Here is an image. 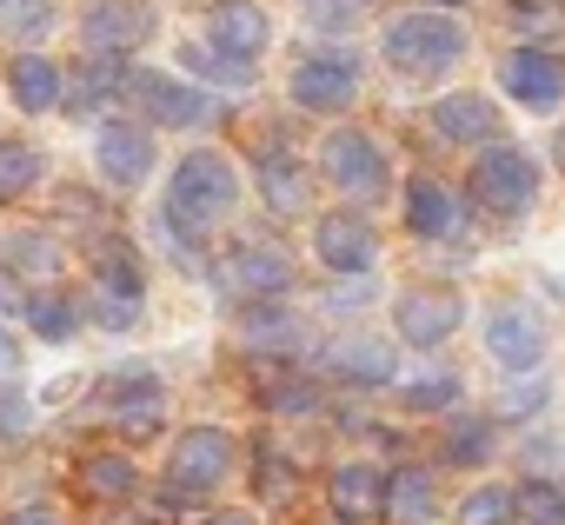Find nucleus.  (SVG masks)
I'll return each mask as SVG.
<instances>
[{
	"label": "nucleus",
	"mask_w": 565,
	"mask_h": 525,
	"mask_svg": "<svg viewBox=\"0 0 565 525\" xmlns=\"http://www.w3.org/2000/svg\"><path fill=\"white\" fill-rule=\"evenodd\" d=\"M0 373H14V340L0 333Z\"/></svg>",
	"instance_id": "obj_44"
},
{
	"label": "nucleus",
	"mask_w": 565,
	"mask_h": 525,
	"mask_svg": "<svg viewBox=\"0 0 565 525\" xmlns=\"http://www.w3.org/2000/svg\"><path fill=\"white\" fill-rule=\"evenodd\" d=\"M406 226L426 233V239H433V233H452V226H459V200H452L439 180H413V186H406Z\"/></svg>",
	"instance_id": "obj_17"
},
{
	"label": "nucleus",
	"mask_w": 565,
	"mask_h": 525,
	"mask_svg": "<svg viewBox=\"0 0 565 525\" xmlns=\"http://www.w3.org/2000/svg\"><path fill=\"white\" fill-rule=\"evenodd\" d=\"M459 525H512V492H499V485L472 492V499L459 505Z\"/></svg>",
	"instance_id": "obj_30"
},
{
	"label": "nucleus",
	"mask_w": 565,
	"mask_h": 525,
	"mask_svg": "<svg viewBox=\"0 0 565 525\" xmlns=\"http://www.w3.org/2000/svg\"><path fill=\"white\" fill-rule=\"evenodd\" d=\"M206 525H253L246 512H220V518H206Z\"/></svg>",
	"instance_id": "obj_45"
},
{
	"label": "nucleus",
	"mask_w": 565,
	"mask_h": 525,
	"mask_svg": "<svg viewBox=\"0 0 565 525\" xmlns=\"http://www.w3.org/2000/svg\"><path fill=\"white\" fill-rule=\"evenodd\" d=\"M8 81H14V100H21L28 114H47V107H61V67H54V61H41V54H21Z\"/></svg>",
	"instance_id": "obj_18"
},
{
	"label": "nucleus",
	"mask_w": 565,
	"mask_h": 525,
	"mask_svg": "<svg viewBox=\"0 0 565 525\" xmlns=\"http://www.w3.org/2000/svg\"><path fill=\"white\" fill-rule=\"evenodd\" d=\"M459 293H446V287H413L406 300H399V333H406V346H439L452 326H459Z\"/></svg>",
	"instance_id": "obj_12"
},
{
	"label": "nucleus",
	"mask_w": 565,
	"mask_h": 525,
	"mask_svg": "<svg viewBox=\"0 0 565 525\" xmlns=\"http://www.w3.org/2000/svg\"><path fill=\"white\" fill-rule=\"evenodd\" d=\"M539 406H545V386H539V379H525V386H505V399H499V413H505V419H532Z\"/></svg>",
	"instance_id": "obj_36"
},
{
	"label": "nucleus",
	"mask_w": 565,
	"mask_h": 525,
	"mask_svg": "<svg viewBox=\"0 0 565 525\" xmlns=\"http://www.w3.org/2000/svg\"><path fill=\"white\" fill-rule=\"evenodd\" d=\"M127 525H160V518H127Z\"/></svg>",
	"instance_id": "obj_46"
},
{
	"label": "nucleus",
	"mask_w": 565,
	"mask_h": 525,
	"mask_svg": "<svg viewBox=\"0 0 565 525\" xmlns=\"http://www.w3.org/2000/svg\"><path fill=\"white\" fill-rule=\"evenodd\" d=\"M446 452H452L459 465H479V459H492V426H486V419H466V426H452Z\"/></svg>",
	"instance_id": "obj_32"
},
{
	"label": "nucleus",
	"mask_w": 565,
	"mask_h": 525,
	"mask_svg": "<svg viewBox=\"0 0 565 525\" xmlns=\"http://www.w3.org/2000/svg\"><path fill=\"white\" fill-rule=\"evenodd\" d=\"M41 180V153L28 140H0V200H21Z\"/></svg>",
	"instance_id": "obj_26"
},
{
	"label": "nucleus",
	"mask_w": 565,
	"mask_h": 525,
	"mask_svg": "<svg viewBox=\"0 0 565 525\" xmlns=\"http://www.w3.org/2000/svg\"><path fill=\"white\" fill-rule=\"evenodd\" d=\"M499 81H505V94L525 100V107H558V100H565V67H558L545 47H519V54H505Z\"/></svg>",
	"instance_id": "obj_9"
},
{
	"label": "nucleus",
	"mask_w": 565,
	"mask_h": 525,
	"mask_svg": "<svg viewBox=\"0 0 565 525\" xmlns=\"http://www.w3.org/2000/svg\"><path fill=\"white\" fill-rule=\"evenodd\" d=\"M439 8H459V0H439Z\"/></svg>",
	"instance_id": "obj_47"
},
{
	"label": "nucleus",
	"mask_w": 565,
	"mask_h": 525,
	"mask_svg": "<svg viewBox=\"0 0 565 525\" xmlns=\"http://www.w3.org/2000/svg\"><path fill=\"white\" fill-rule=\"evenodd\" d=\"M233 200H239L233 167H226L220 153H186V160H180V173H173V193H167V219L200 233V226H213Z\"/></svg>",
	"instance_id": "obj_2"
},
{
	"label": "nucleus",
	"mask_w": 565,
	"mask_h": 525,
	"mask_svg": "<svg viewBox=\"0 0 565 525\" xmlns=\"http://www.w3.org/2000/svg\"><path fill=\"white\" fill-rule=\"evenodd\" d=\"M81 485H87L94 499H127V492L140 485V472H134L127 452H94V459L81 465Z\"/></svg>",
	"instance_id": "obj_24"
},
{
	"label": "nucleus",
	"mask_w": 565,
	"mask_h": 525,
	"mask_svg": "<svg viewBox=\"0 0 565 525\" xmlns=\"http://www.w3.org/2000/svg\"><path fill=\"white\" fill-rule=\"evenodd\" d=\"M266 406H279V413H313V406H320V393L287 379V386H266Z\"/></svg>",
	"instance_id": "obj_37"
},
{
	"label": "nucleus",
	"mask_w": 565,
	"mask_h": 525,
	"mask_svg": "<svg viewBox=\"0 0 565 525\" xmlns=\"http://www.w3.org/2000/svg\"><path fill=\"white\" fill-rule=\"evenodd\" d=\"M8 525H61V518H54V512H47V505H28V512H14V518H8Z\"/></svg>",
	"instance_id": "obj_42"
},
{
	"label": "nucleus",
	"mask_w": 565,
	"mask_h": 525,
	"mask_svg": "<svg viewBox=\"0 0 565 525\" xmlns=\"http://www.w3.org/2000/svg\"><path fill=\"white\" fill-rule=\"evenodd\" d=\"M120 87H127V74H120L114 61H81V74H74V87H61V100H67L74 114H87V107L114 100Z\"/></svg>",
	"instance_id": "obj_21"
},
{
	"label": "nucleus",
	"mask_w": 565,
	"mask_h": 525,
	"mask_svg": "<svg viewBox=\"0 0 565 525\" xmlns=\"http://www.w3.org/2000/svg\"><path fill=\"white\" fill-rule=\"evenodd\" d=\"M433 127H439V140H486V133H499V114L479 94H446L433 107Z\"/></svg>",
	"instance_id": "obj_16"
},
{
	"label": "nucleus",
	"mask_w": 565,
	"mask_h": 525,
	"mask_svg": "<svg viewBox=\"0 0 565 525\" xmlns=\"http://www.w3.org/2000/svg\"><path fill=\"white\" fill-rule=\"evenodd\" d=\"M327 173H333V186H347L360 200H380L386 193V153L366 133H333L327 140Z\"/></svg>",
	"instance_id": "obj_8"
},
{
	"label": "nucleus",
	"mask_w": 565,
	"mask_h": 525,
	"mask_svg": "<svg viewBox=\"0 0 565 525\" xmlns=\"http://www.w3.org/2000/svg\"><path fill=\"white\" fill-rule=\"evenodd\" d=\"M120 94H127L153 127H206V120H220V107H213L193 81H173V74H153V67L127 74Z\"/></svg>",
	"instance_id": "obj_3"
},
{
	"label": "nucleus",
	"mask_w": 565,
	"mask_h": 525,
	"mask_svg": "<svg viewBox=\"0 0 565 525\" xmlns=\"http://www.w3.org/2000/svg\"><path fill=\"white\" fill-rule=\"evenodd\" d=\"M0 8H8V0H0Z\"/></svg>",
	"instance_id": "obj_48"
},
{
	"label": "nucleus",
	"mask_w": 565,
	"mask_h": 525,
	"mask_svg": "<svg viewBox=\"0 0 565 525\" xmlns=\"http://www.w3.org/2000/svg\"><path fill=\"white\" fill-rule=\"evenodd\" d=\"M28 320H34L41 340H67V333L81 326V307L61 300V293H41V300H28Z\"/></svg>",
	"instance_id": "obj_28"
},
{
	"label": "nucleus",
	"mask_w": 565,
	"mask_h": 525,
	"mask_svg": "<svg viewBox=\"0 0 565 525\" xmlns=\"http://www.w3.org/2000/svg\"><path fill=\"white\" fill-rule=\"evenodd\" d=\"M360 94V61L353 54H300L294 61V100L307 114H340Z\"/></svg>",
	"instance_id": "obj_5"
},
{
	"label": "nucleus",
	"mask_w": 565,
	"mask_h": 525,
	"mask_svg": "<svg viewBox=\"0 0 565 525\" xmlns=\"http://www.w3.org/2000/svg\"><path fill=\"white\" fill-rule=\"evenodd\" d=\"M452 399H459V379H452V373H433V379L406 386V406H413V413H439V406H452Z\"/></svg>",
	"instance_id": "obj_34"
},
{
	"label": "nucleus",
	"mask_w": 565,
	"mask_h": 525,
	"mask_svg": "<svg viewBox=\"0 0 565 525\" xmlns=\"http://www.w3.org/2000/svg\"><path fill=\"white\" fill-rule=\"evenodd\" d=\"M486 346H492V360H499V366H512V373H532V366L545 360V333H539V320H532V313H519V307H499V313H492Z\"/></svg>",
	"instance_id": "obj_13"
},
{
	"label": "nucleus",
	"mask_w": 565,
	"mask_h": 525,
	"mask_svg": "<svg viewBox=\"0 0 565 525\" xmlns=\"http://www.w3.org/2000/svg\"><path fill=\"white\" fill-rule=\"evenodd\" d=\"M8 259L21 274H54L61 267V246L47 239V233H14V246H8Z\"/></svg>",
	"instance_id": "obj_29"
},
{
	"label": "nucleus",
	"mask_w": 565,
	"mask_h": 525,
	"mask_svg": "<svg viewBox=\"0 0 565 525\" xmlns=\"http://www.w3.org/2000/svg\"><path fill=\"white\" fill-rule=\"evenodd\" d=\"M21 426H28V406H21V393H0V432L14 439Z\"/></svg>",
	"instance_id": "obj_40"
},
{
	"label": "nucleus",
	"mask_w": 565,
	"mask_h": 525,
	"mask_svg": "<svg viewBox=\"0 0 565 525\" xmlns=\"http://www.w3.org/2000/svg\"><path fill=\"white\" fill-rule=\"evenodd\" d=\"M186 67H193V74H213L220 87H246V81H253L246 61H226L220 47H186Z\"/></svg>",
	"instance_id": "obj_31"
},
{
	"label": "nucleus",
	"mask_w": 565,
	"mask_h": 525,
	"mask_svg": "<svg viewBox=\"0 0 565 525\" xmlns=\"http://www.w3.org/2000/svg\"><path fill=\"white\" fill-rule=\"evenodd\" d=\"M226 472H233V439H226L220 426H193V432L173 446V492L200 499V492L220 485Z\"/></svg>",
	"instance_id": "obj_6"
},
{
	"label": "nucleus",
	"mask_w": 565,
	"mask_h": 525,
	"mask_svg": "<svg viewBox=\"0 0 565 525\" xmlns=\"http://www.w3.org/2000/svg\"><path fill=\"white\" fill-rule=\"evenodd\" d=\"M47 28H54V8H47V0H8V34L41 41Z\"/></svg>",
	"instance_id": "obj_33"
},
{
	"label": "nucleus",
	"mask_w": 565,
	"mask_h": 525,
	"mask_svg": "<svg viewBox=\"0 0 565 525\" xmlns=\"http://www.w3.org/2000/svg\"><path fill=\"white\" fill-rule=\"evenodd\" d=\"M246 340H259V346H294L300 333H294V320H273L266 313V320H246Z\"/></svg>",
	"instance_id": "obj_38"
},
{
	"label": "nucleus",
	"mask_w": 565,
	"mask_h": 525,
	"mask_svg": "<svg viewBox=\"0 0 565 525\" xmlns=\"http://www.w3.org/2000/svg\"><path fill=\"white\" fill-rule=\"evenodd\" d=\"M94 320H100V326H134V320H140V300L100 287V293H94Z\"/></svg>",
	"instance_id": "obj_35"
},
{
	"label": "nucleus",
	"mask_w": 565,
	"mask_h": 525,
	"mask_svg": "<svg viewBox=\"0 0 565 525\" xmlns=\"http://www.w3.org/2000/svg\"><path fill=\"white\" fill-rule=\"evenodd\" d=\"M459 54H466V34L446 14H399L386 28V61L406 81H439L446 67H459Z\"/></svg>",
	"instance_id": "obj_1"
},
{
	"label": "nucleus",
	"mask_w": 565,
	"mask_h": 525,
	"mask_svg": "<svg viewBox=\"0 0 565 525\" xmlns=\"http://www.w3.org/2000/svg\"><path fill=\"white\" fill-rule=\"evenodd\" d=\"M380 499H386V485H380L373 465H340V472H333V505H340V518H366Z\"/></svg>",
	"instance_id": "obj_22"
},
{
	"label": "nucleus",
	"mask_w": 565,
	"mask_h": 525,
	"mask_svg": "<svg viewBox=\"0 0 565 525\" xmlns=\"http://www.w3.org/2000/svg\"><path fill=\"white\" fill-rule=\"evenodd\" d=\"M386 505H393V518H433V479L426 472H399L393 485H386Z\"/></svg>",
	"instance_id": "obj_27"
},
{
	"label": "nucleus",
	"mask_w": 565,
	"mask_h": 525,
	"mask_svg": "<svg viewBox=\"0 0 565 525\" xmlns=\"http://www.w3.org/2000/svg\"><path fill=\"white\" fill-rule=\"evenodd\" d=\"M259 186H266V206H273V213H300V206H307V173H300V160H287V153H266Z\"/></svg>",
	"instance_id": "obj_20"
},
{
	"label": "nucleus",
	"mask_w": 565,
	"mask_h": 525,
	"mask_svg": "<svg viewBox=\"0 0 565 525\" xmlns=\"http://www.w3.org/2000/svg\"><path fill=\"white\" fill-rule=\"evenodd\" d=\"M366 300H373V287H366V280H347V287L333 293V307H340V313H347V307H366Z\"/></svg>",
	"instance_id": "obj_41"
},
{
	"label": "nucleus",
	"mask_w": 565,
	"mask_h": 525,
	"mask_svg": "<svg viewBox=\"0 0 565 525\" xmlns=\"http://www.w3.org/2000/svg\"><path fill=\"white\" fill-rule=\"evenodd\" d=\"M206 47H220L226 61L266 54V14L246 8V0H226V8H213V21H206Z\"/></svg>",
	"instance_id": "obj_14"
},
{
	"label": "nucleus",
	"mask_w": 565,
	"mask_h": 525,
	"mask_svg": "<svg viewBox=\"0 0 565 525\" xmlns=\"http://www.w3.org/2000/svg\"><path fill=\"white\" fill-rule=\"evenodd\" d=\"M259 492H266V499H287V465H279L273 452L259 459Z\"/></svg>",
	"instance_id": "obj_39"
},
{
	"label": "nucleus",
	"mask_w": 565,
	"mask_h": 525,
	"mask_svg": "<svg viewBox=\"0 0 565 525\" xmlns=\"http://www.w3.org/2000/svg\"><path fill=\"white\" fill-rule=\"evenodd\" d=\"M320 259L333 274H366L373 267V226L366 219H353V213H333V219H320Z\"/></svg>",
	"instance_id": "obj_15"
},
{
	"label": "nucleus",
	"mask_w": 565,
	"mask_h": 525,
	"mask_svg": "<svg viewBox=\"0 0 565 525\" xmlns=\"http://www.w3.org/2000/svg\"><path fill=\"white\" fill-rule=\"evenodd\" d=\"M333 373H347L360 386H386L393 379V346L386 340H340L333 346Z\"/></svg>",
	"instance_id": "obj_19"
},
{
	"label": "nucleus",
	"mask_w": 565,
	"mask_h": 525,
	"mask_svg": "<svg viewBox=\"0 0 565 525\" xmlns=\"http://www.w3.org/2000/svg\"><path fill=\"white\" fill-rule=\"evenodd\" d=\"M472 200L492 206V213H525L539 200V167L519 153V147H492L479 167H472Z\"/></svg>",
	"instance_id": "obj_4"
},
{
	"label": "nucleus",
	"mask_w": 565,
	"mask_h": 525,
	"mask_svg": "<svg viewBox=\"0 0 565 525\" xmlns=\"http://www.w3.org/2000/svg\"><path fill=\"white\" fill-rule=\"evenodd\" d=\"M512 525H565V485L525 479V485L512 492Z\"/></svg>",
	"instance_id": "obj_23"
},
{
	"label": "nucleus",
	"mask_w": 565,
	"mask_h": 525,
	"mask_svg": "<svg viewBox=\"0 0 565 525\" xmlns=\"http://www.w3.org/2000/svg\"><path fill=\"white\" fill-rule=\"evenodd\" d=\"M94 153H100V173H107L114 186H140L147 167H153V133L134 127V120H107L100 140H94Z\"/></svg>",
	"instance_id": "obj_10"
},
{
	"label": "nucleus",
	"mask_w": 565,
	"mask_h": 525,
	"mask_svg": "<svg viewBox=\"0 0 565 525\" xmlns=\"http://www.w3.org/2000/svg\"><path fill=\"white\" fill-rule=\"evenodd\" d=\"M0 313H28V300H21V287H14V280H0Z\"/></svg>",
	"instance_id": "obj_43"
},
{
	"label": "nucleus",
	"mask_w": 565,
	"mask_h": 525,
	"mask_svg": "<svg viewBox=\"0 0 565 525\" xmlns=\"http://www.w3.org/2000/svg\"><path fill=\"white\" fill-rule=\"evenodd\" d=\"M87 47L94 54H120V47H140L153 34V8L147 0H100V8L87 14Z\"/></svg>",
	"instance_id": "obj_11"
},
{
	"label": "nucleus",
	"mask_w": 565,
	"mask_h": 525,
	"mask_svg": "<svg viewBox=\"0 0 565 525\" xmlns=\"http://www.w3.org/2000/svg\"><path fill=\"white\" fill-rule=\"evenodd\" d=\"M220 287L226 293H246V300H273L294 287V259L273 253V246H233L220 259Z\"/></svg>",
	"instance_id": "obj_7"
},
{
	"label": "nucleus",
	"mask_w": 565,
	"mask_h": 525,
	"mask_svg": "<svg viewBox=\"0 0 565 525\" xmlns=\"http://www.w3.org/2000/svg\"><path fill=\"white\" fill-rule=\"evenodd\" d=\"M94 274H100L107 293H134V300H140V253H134V246L107 239V246L94 253Z\"/></svg>",
	"instance_id": "obj_25"
}]
</instances>
